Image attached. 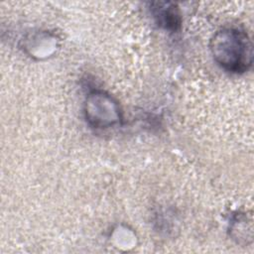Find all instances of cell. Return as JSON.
Returning <instances> with one entry per match:
<instances>
[{
    "mask_svg": "<svg viewBox=\"0 0 254 254\" xmlns=\"http://www.w3.org/2000/svg\"><path fill=\"white\" fill-rule=\"evenodd\" d=\"M210 51L214 61L228 71L243 72L252 64V43L245 32L236 28L217 31L210 40Z\"/></svg>",
    "mask_w": 254,
    "mask_h": 254,
    "instance_id": "obj_1",
    "label": "cell"
},
{
    "mask_svg": "<svg viewBox=\"0 0 254 254\" xmlns=\"http://www.w3.org/2000/svg\"><path fill=\"white\" fill-rule=\"evenodd\" d=\"M85 116L95 128H108L121 120L117 102L101 91H94L88 95L85 102Z\"/></svg>",
    "mask_w": 254,
    "mask_h": 254,
    "instance_id": "obj_2",
    "label": "cell"
},
{
    "mask_svg": "<svg viewBox=\"0 0 254 254\" xmlns=\"http://www.w3.org/2000/svg\"><path fill=\"white\" fill-rule=\"evenodd\" d=\"M152 12L157 23L169 30H177L181 24L178 7L170 2H157L152 4Z\"/></svg>",
    "mask_w": 254,
    "mask_h": 254,
    "instance_id": "obj_3",
    "label": "cell"
}]
</instances>
